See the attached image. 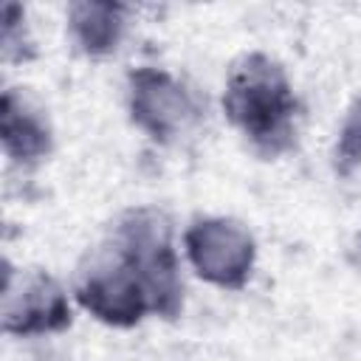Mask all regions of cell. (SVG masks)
Masks as SVG:
<instances>
[{
  "instance_id": "obj_1",
  "label": "cell",
  "mask_w": 361,
  "mask_h": 361,
  "mask_svg": "<svg viewBox=\"0 0 361 361\" xmlns=\"http://www.w3.org/2000/svg\"><path fill=\"white\" fill-rule=\"evenodd\" d=\"M226 113L243 133L262 149L279 152L288 147L293 133V96L282 71L265 59L251 56L231 73L226 90Z\"/></svg>"
},
{
  "instance_id": "obj_2",
  "label": "cell",
  "mask_w": 361,
  "mask_h": 361,
  "mask_svg": "<svg viewBox=\"0 0 361 361\" xmlns=\"http://www.w3.org/2000/svg\"><path fill=\"white\" fill-rule=\"evenodd\" d=\"M186 248L197 274L226 288L243 285L254 259L251 237L237 223H228V220L197 223L186 234Z\"/></svg>"
},
{
  "instance_id": "obj_3",
  "label": "cell",
  "mask_w": 361,
  "mask_h": 361,
  "mask_svg": "<svg viewBox=\"0 0 361 361\" xmlns=\"http://www.w3.org/2000/svg\"><path fill=\"white\" fill-rule=\"evenodd\" d=\"M192 116V99L172 76L149 68L133 73V118L152 138L175 135Z\"/></svg>"
},
{
  "instance_id": "obj_4",
  "label": "cell",
  "mask_w": 361,
  "mask_h": 361,
  "mask_svg": "<svg viewBox=\"0 0 361 361\" xmlns=\"http://www.w3.org/2000/svg\"><path fill=\"white\" fill-rule=\"evenodd\" d=\"M68 322L71 310L65 296L48 276L31 279V285L17 299L6 296V330L11 333H45L59 330Z\"/></svg>"
},
{
  "instance_id": "obj_5",
  "label": "cell",
  "mask_w": 361,
  "mask_h": 361,
  "mask_svg": "<svg viewBox=\"0 0 361 361\" xmlns=\"http://www.w3.org/2000/svg\"><path fill=\"white\" fill-rule=\"evenodd\" d=\"M71 23L76 39L90 54H104L116 48L121 31V8L107 3H76L71 8Z\"/></svg>"
},
{
  "instance_id": "obj_6",
  "label": "cell",
  "mask_w": 361,
  "mask_h": 361,
  "mask_svg": "<svg viewBox=\"0 0 361 361\" xmlns=\"http://www.w3.org/2000/svg\"><path fill=\"white\" fill-rule=\"evenodd\" d=\"M3 144L8 149V155L28 161L37 158L48 149V130L45 124L28 113L23 104L14 107V96L6 93L3 96Z\"/></svg>"
},
{
  "instance_id": "obj_7",
  "label": "cell",
  "mask_w": 361,
  "mask_h": 361,
  "mask_svg": "<svg viewBox=\"0 0 361 361\" xmlns=\"http://www.w3.org/2000/svg\"><path fill=\"white\" fill-rule=\"evenodd\" d=\"M361 161V99L353 104L344 130H341V141H338V164L341 169H350Z\"/></svg>"
}]
</instances>
